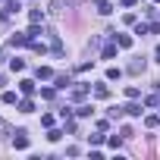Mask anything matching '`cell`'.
Instances as JSON below:
<instances>
[{"label":"cell","instance_id":"obj_8","mask_svg":"<svg viewBox=\"0 0 160 160\" xmlns=\"http://www.w3.org/2000/svg\"><path fill=\"white\" fill-rule=\"evenodd\" d=\"M50 75H53V72H50L47 66H38V78H50Z\"/></svg>","mask_w":160,"mask_h":160},{"label":"cell","instance_id":"obj_1","mask_svg":"<svg viewBox=\"0 0 160 160\" xmlns=\"http://www.w3.org/2000/svg\"><path fill=\"white\" fill-rule=\"evenodd\" d=\"M85 94H88V85H85V82H78V85L72 88V101H82Z\"/></svg>","mask_w":160,"mask_h":160},{"label":"cell","instance_id":"obj_15","mask_svg":"<svg viewBox=\"0 0 160 160\" xmlns=\"http://www.w3.org/2000/svg\"><path fill=\"white\" fill-rule=\"evenodd\" d=\"M157 3H160V0H157Z\"/></svg>","mask_w":160,"mask_h":160},{"label":"cell","instance_id":"obj_9","mask_svg":"<svg viewBox=\"0 0 160 160\" xmlns=\"http://www.w3.org/2000/svg\"><path fill=\"white\" fill-rule=\"evenodd\" d=\"M94 94H98V98H107V94H110V88H107V85H98V88H94Z\"/></svg>","mask_w":160,"mask_h":160},{"label":"cell","instance_id":"obj_13","mask_svg":"<svg viewBox=\"0 0 160 160\" xmlns=\"http://www.w3.org/2000/svg\"><path fill=\"white\" fill-rule=\"evenodd\" d=\"M60 135H63L60 129H50V132H47V138H50V141H60Z\"/></svg>","mask_w":160,"mask_h":160},{"label":"cell","instance_id":"obj_11","mask_svg":"<svg viewBox=\"0 0 160 160\" xmlns=\"http://www.w3.org/2000/svg\"><path fill=\"white\" fill-rule=\"evenodd\" d=\"M119 75H122V72H119L116 66H113V69H107V78H113V82H116V78H119Z\"/></svg>","mask_w":160,"mask_h":160},{"label":"cell","instance_id":"obj_2","mask_svg":"<svg viewBox=\"0 0 160 160\" xmlns=\"http://www.w3.org/2000/svg\"><path fill=\"white\" fill-rule=\"evenodd\" d=\"M13 144H16L19 151H25V148H28V138H25V132H22V129L16 132V138H13Z\"/></svg>","mask_w":160,"mask_h":160},{"label":"cell","instance_id":"obj_5","mask_svg":"<svg viewBox=\"0 0 160 160\" xmlns=\"http://www.w3.org/2000/svg\"><path fill=\"white\" fill-rule=\"evenodd\" d=\"M116 44H119V47H132V38H129V35H116Z\"/></svg>","mask_w":160,"mask_h":160},{"label":"cell","instance_id":"obj_12","mask_svg":"<svg viewBox=\"0 0 160 160\" xmlns=\"http://www.w3.org/2000/svg\"><path fill=\"white\" fill-rule=\"evenodd\" d=\"M113 53H116V47H113V44H107V47H104V60H110Z\"/></svg>","mask_w":160,"mask_h":160},{"label":"cell","instance_id":"obj_4","mask_svg":"<svg viewBox=\"0 0 160 160\" xmlns=\"http://www.w3.org/2000/svg\"><path fill=\"white\" fill-rule=\"evenodd\" d=\"M94 7H98V13H101V16H107V13H110V3H107V0H94Z\"/></svg>","mask_w":160,"mask_h":160},{"label":"cell","instance_id":"obj_14","mask_svg":"<svg viewBox=\"0 0 160 160\" xmlns=\"http://www.w3.org/2000/svg\"><path fill=\"white\" fill-rule=\"evenodd\" d=\"M157 63H160V47H157Z\"/></svg>","mask_w":160,"mask_h":160},{"label":"cell","instance_id":"obj_10","mask_svg":"<svg viewBox=\"0 0 160 160\" xmlns=\"http://www.w3.org/2000/svg\"><path fill=\"white\" fill-rule=\"evenodd\" d=\"M19 110H22V113H32V110H35V104H32V101H22V104H19Z\"/></svg>","mask_w":160,"mask_h":160},{"label":"cell","instance_id":"obj_6","mask_svg":"<svg viewBox=\"0 0 160 160\" xmlns=\"http://www.w3.org/2000/svg\"><path fill=\"white\" fill-rule=\"evenodd\" d=\"M10 69H13V72H22V69H25V63L16 57V60H10Z\"/></svg>","mask_w":160,"mask_h":160},{"label":"cell","instance_id":"obj_7","mask_svg":"<svg viewBox=\"0 0 160 160\" xmlns=\"http://www.w3.org/2000/svg\"><path fill=\"white\" fill-rule=\"evenodd\" d=\"M122 110H126L129 116H141V107H138V104H129V107H122Z\"/></svg>","mask_w":160,"mask_h":160},{"label":"cell","instance_id":"obj_3","mask_svg":"<svg viewBox=\"0 0 160 160\" xmlns=\"http://www.w3.org/2000/svg\"><path fill=\"white\" fill-rule=\"evenodd\" d=\"M19 88H22V94H35V82H32V78H22Z\"/></svg>","mask_w":160,"mask_h":160}]
</instances>
